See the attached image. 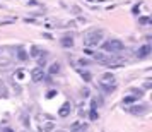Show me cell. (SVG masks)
<instances>
[{"instance_id":"484cf974","label":"cell","mask_w":152,"mask_h":132,"mask_svg":"<svg viewBox=\"0 0 152 132\" xmlns=\"http://www.w3.org/2000/svg\"><path fill=\"white\" fill-rule=\"evenodd\" d=\"M55 132H65V131H55Z\"/></svg>"},{"instance_id":"8992f818","label":"cell","mask_w":152,"mask_h":132,"mask_svg":"<svg viewBox=\"0 0 152 132\" xmlns=\"http://www.w3.org/2000/svg\"><path fill=\"white\" fill-rule=\"evenodd\" d=\"M43 76H45V70L39 69V67L33 69V72H31V77H33V81H34V83H39V81L43 79Z\"/></svg>"},{"instance_id":"5bb4252c","label":"cell","mask_w":152,"mask_h":132,"mask_svg":"<svg viewBox=\"0 0 152 132\" xmlns=\"http://www.w3.org/2000/svg\"><path fill=\"white\" fill-rule=\"evenodd\" d=\"M43 131H46V132H51V131H55V125L51 124V122H48V124H45V127H43Z\"/></svg>"},{"instance_id":"9c48e42d","label":"cell","mask_w":152,"mask_h":132,"mask_svg":"<svg viewBox=\"0 0 152 132\" xmlns=\"http://www.w3.org/2000/svg\"><path fill=\"white\" fill-rule=\"evenodd\" d=\"M15 55H17V58H19L21 62L28 60V53H26V50H24V48H17V50H15Z\"/></svg>"},{"instance_id":"3957f363","label":"cell","mask_w":152,"mask_h":132,"mask_svg":"<svg viewBox=\"0 0 152 132\" xmlns=\"http://www.w3.org/2000/svg\"><path fill=\"white\" fill-rule=\"evenodd\" d=\"M99 86H110V88H116V79H115V76H113V74L106 72V74H103V76H101V79H99Z\"/></svg>"},{"instance_id":"d6986e66","label":"cell","mask_w":152,"mask_h":132,"mask_svg":"<svg viewBox=\"0 0 152 132\" xmlns=\"http://www.w3.org/2000/svg\"><path fill=\"white\" fill-rule=\"evenodd\" d=\"M89 94H91L89 89H87V88H84V89H82V96L84 98H89Z\"/></svg>"},{"instance_id":"2e32d148","label":"cell","mask_w":152,"mask_h":132,"mask_svg":"<svg viewBox=\"0 0 152 132\" xmlns=\"http://www.w3.org/2000/svg\"><path fill=\"white\" fill-rule=\"evenodd\" d=\"M74 129H75L74 132H86V125H80L79 127V124H74Z\"/></svg>"},{"instance_id":"5b68a950","label":"cell","mask_w":152,"mask_h":132,"mask_svg":"<svg viewBox=\"0 0 152 132\" xmlns=\"http://www.w3.org/2000/svg\"><path fill=\"white\" fill-rule=\"evenodd\" d=\"M70 111H72V105L70 103H63L62 106H60V110H58V115L62 118H65V117H69L70 115Z\"/></svg>"},{"instance_id":"9a60e30c","label":"cell","mask_w":152,"mask_h":132,"mask_svg":"<svg viewBox=\"0 0 152 132\" xmlns=\"http://www.w3.org/2000/svg\"><path fill=\"white\" fill-rule=\"evenodd\" d=\"M138 22H140L142 26H147V24H151V17H140Z\"/></svg>"},{"instance_id":"7c38bea8","label":"cell","mask_w":152,"mask_h":132,"mask_svg":"<svg viewBox=\"0 0 152 132\" xmlns=\"http://www.w3.org/2000/svg\"><path fill=\"white\" fill-rule=\"evenodd\" d=\"M0 96L2 98H7L9 93H7V86L4 84V81H0Z\"/></svg>"},{"instance_id":"8fae6325","label":"cell","mask_w":152,"mask_h":132,"mask_svg":"<svg viewBox=\"0 0 152 132\" xmlns=\"http://www.w3.org/2000/svg\"><path fill=\"white\" fill-rule=\"evenodd\" d=\"M41 53H43V52H41V48H39V46H36V45H34V46L31 48V53H29V55H31V57H36V58H38V57H41Z\"/></svg>"},{"instance_id":"30bf717a","label":"cell","mask_w":152,"mask_h":132,"mask_svg":"<svg viewBox=\"0 0 152 132\" xmlns=\"http://www.w3.org/2000/svg\"><path fill=\"white\" fill-rule=\"evenodd\" d=\"M48 72H50V76H55V74H58V72H60V63H51Z\"/></svg>"},{"instance_id":"d4e9b609","label":"cell","mask_w":152,"mask_h":132,"mask_svg":"<svg viewBox=\"0 0 152 132\" xmlns=\"http://www.w3.org/2000/svg\"><path fill=\"white\" fill-rule=\"evenodd\" d=\"M4 132H12V131H10V129H5V131H4Z\"/></svg>"},{"instance_id":"7a4b0ae2","label":"cell","mask_w":152,"mask_h":132,"mask_svg":"<svg viewBox=\"0 0 152 132\" xmlns=\"http://www.w3.org/2000/svg\"><path fill=\"white\" fill-rule=\"evenodd\" d=\"M104 53H120L123 50V43L120 40H108L106 43H103Z\"/></svg>"},{"instance_id":"52a82bcc","label":"cell","mask_w":152,"mask_h":132,"mask_svg":"<svg viewBox=\"0 0 152 132\" xmlns=\"http://www.w3.org/2000/svg\"><path fill=\"white\" fill-rule=\"evenodd\" d=\"M151 55V45H144V46H140L137 52V57L138 58H145V57Z\"/></svg>"},{"instance_id":"4fadbf2b","label":"cell","mask_w":152,"mask_h":132,"mask_svg":"<svg viewBox=\"0 0 152 132\" xmlns=\"http://www.w3.org/2000/svg\"><path fill=\"white\" fill-rule=\"evenodd\" d=\"M137 101V98L135 96H126V98H123V105H130V103H135Z\"/></svg>"},{"instance_id":"44dd1931","label":"cell","mask_w":152,"mask_h":132,"mask_svg":"<svg viewBox=\"0 0 152 132\" xmlns=\"http://www.w3.org/2000/svg\"><path fill=\"white\" fill-rule=\"evenodd\" d=\"M132 91H133V94H135V98H137V94H138V96H142V94H144V93H142L140 89H132Z\"/></svg>"},{"instance_id":"e0dca14e","label":"cell","mask_w":152,"mask_h":132,"mask_svg":"<svg viewBox=\"0 0 152 132\" xmlns=\"http://www.w3.org/2000/svg\"><path fill=\"white\" fill-rule=\"evenodd\" d=\"M80 76H82L84 81H87V83L91 81V74H89V72H84V70H82V72H80Z\"/></svg>"},{"instance_id":"ac0fdd59","label":"cell","mask_w":152,"mask_h":132,"mask_svg":"<svg viewBox=\"0 0 152 132\" xmlns=\"http://www.w3.org/2000/svg\"><path fill=\"white\" fill-rule=\"evenodd\" d=\"M89 117H91V120H96L99 115H97V111H96V110H91V111H89Z\"/></svg>"},{"instance_id":"7402d4cb","label":"cell","mask_w":152,"mask_h":132,"mask_svg":"<svg viewBox=\"0 0 152 132\" xmlns=\"http://www.w3.org/2000/svg\"><path fill=\"white\" fill-rule=\"evenodd\" d=\"M28 4H31V5H39V2L38 0H26Z\"/></svg>"},{"instance_id":"cb8c5ba5","label":"cell","mask_w":152,"mask_h":132,"mask_svg":"<svg viewBox=\"0 0 152 132\" xmlns=\"http://www.w3.org/2000/svg\"><path fill=\"white\" fill-rule=\"evenodd\" d=\"M22 76H24V72H22V70H17V77H19V79H22Z\"/></svg>"},{"instance_id":"603a6c76","label":"cell","mask_w":152,"mask_h":132,"mask_svg":"<svg viewBox=\"0 0 152 132\" xmlns=\"http://www.w3.org/2000/svg\"><path fill=\"white\" fill-rule=\"evenodd\" d=\"M79 63L84 65V67H86V65H89V62H87V60H84V58H82V60H79Z\"/></svg>"},{"instance_id":"ba28073f","label":"cell","mask_w":152,"mask_h":132,"mask_svg":"<svg viewBox=\"0 0 152 132\" xmlns=\"http://www.w3.org/2000/svg\"><path fill=\"white\" fill-rule=\"evenodd\" d=\"M60 43H62L63 48H72L74 46V38L72 36H63L62 40H60Z\"/></svg>"},{"instance_id":"ffe728a7","label":"cell","mask_w":152,"mask_h":132,"mask_svg":"<svg viewBox=\"0 0 152 132\" xmlns=\"http://www.w3.org/2000/svg\"><path fill=\"white\" fill-rule=\"evenodd\" d=\"M72 12H74V14H80V9L77 7V5H74V7H72Z\"/></svg>"},{"instance_id":"277c9868","label":"cell","mask_w":152,"mask_h":132,"mask_svg":"<svg viewBox=\"0 0 152 132\" xmlns=\"http://www.w3.org/2000/svg\"><path fill=\"white\" fill-rule=\"evenodd\" d=\"M128 111H130V113H133V115L142 117V115H145V113L149 111V106H147V105H133L132 108H128Z\"/></svg>"},{"instance_id":"6da1fadb","label":"cell","mask_w":152,"mask_h":132,"mask_svg":"<svg viewBox=\"0 0 152 132\" xmlns=\"http://www.w3.org/2000/svg\"><path fill=\"white\" fill-rule=\"evenodd\" d=\"M101 40H103V33L97 31V29H92V31H89L87 35L84 36V43H86V46H96V45L101 43Z\"/></svg>"}]
</instances>
